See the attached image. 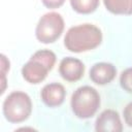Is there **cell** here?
Returning <instances> with one entry per match:
<instances>
[{"mask_svg":"<svg viewBox=\"0 0 132 132\" xmlns=\"http://www.w3.org/2000/svg\"><path fill=\"white\" fill-rule=\"evenodd\" d=\"M102 42L101 30L93 24H81L71 27L64 37L65 47L72 53L92 51Z\"/></svg>","mask_w":132,"mask_h":132,"instance_id":"cell-1","label":"cell"},{"mask_svg":"<svg viewBox=\"0 0 132 132\" xmlns=\"http://www.w3.org/2000/svg\"><path fill=\"white\" fill-rule=\"evenodd\" d=\"M56 63V55L50 50L35 52L30 60L22 67V75L29 84L37 85L45 79Z\"/></svg>","mask_w":132,"mask_h":132,"instance_id":"cell-2","label":"cell"},{"mask_svg":"<svg viewBox=\"0 0 132 132\" xmlns=\"http://www.w3.org/2000/svg\"><path fill=\"white\" fill-rule=\"evenodd\" d=\"M70 104L74 116L78 119H89L100 106V95L93 87L82 86L73 92Z\"/></svg>","mask_w":132,"mask_h":132,"instance_id":"cell-3","label":"cell"},{"mask_svg":"<svg viewBox=\"0 0 132 132\" xmlns=\"http://www.w3.org/2000/svg\"><path fill=\"white\" fill-rule=\"evenodd\" d=\"M4 118L14 124L26 121L32 112V101L25 92L14 91L4 100L2 105Z\"/></svg>","mask_w":132,"mask_h":132,"instance_id":"cell-4","label":"cell"},{"mask_svg":"<svg viewBox=\"0 0 132 132\" xmlns=\"http://www.w3.org/2000/svg\"><path fill=\"white\" fill-rule=\"evenodd\" d=\"M64 27V20L60 13L47 12L39 19L35 29V36L41 43H53L62 35Z\"/></svg>","mask_w":132,"mask_h":132,"instance_id":"cell-5","label":"cell"},{"mask_svg":"<svg viewBox=\"0 0 132 132\" xmlns=\"http://www.w3.org/2000/svg\"><path fill=\"white\" fill-rule=\"evenodd\" d=\"M59 73L66 81L74 82L79 80L84 76L85 65L80 60L76 58L66 57L60 62Z\"/></svg>","mask_w":132,"mask_h":132,"instance_id":"cell-6","label":"cell"},{"mask_svg":"<svg viewBox=\"0 0 132 132\" xmlns=\"http://www.w3.org/2000/svg\"><path fill=\"white\" fill-rule=\"evenodd\" d=\"M95 130L97 132H121L123 125L118 111L113 109L103 110L96 120Z\"/></svg>","mask_w":132,"mask_h":132,"instance_id":"cell-7","label":"cell"},{"mask_svg":"<svg viewBox=\"0 0 132 132\" xmlns=\"http://www.w3.org/2000/svg\"><path fill=\"white\" fill-rule=\"evenodd\" d=\"M117 74V68L113 64L99 62L94 64L90 69V78L93 82L103 86L111 82Z\"/></svg>","mask_w":132,"mask_h":132,"instance_id":"cell-8","label":"cell"},{"mask_svg":"<svg viewBox=\"0 0 132 132\" xmlns=\"http://www.w3.org/2000/svg\"><path fill=\"white\" fill-rule=\"evenodd\" d=\"M65 96H66L65 88L59 82L47 84L42 88L40 92V97L42 102L48 107L60 106L64 102Z\"/></svg>","mask_w":132,"mask_h":132,"instance_id":"cell-9","label":"cell"},{"mask_svg":"<svg viewBox=\"0 0 132 132\" xmlns=\"http://www.w3.org/2000/svg\"><path fill=\"white\" fill-rule=\"evenodd\" d=\"M103 3L113 14H132V0H103Z\"/></svg>","mask_w":132,"mask_h":132,"instance_id":"cell-10","label":"cell"},{"mask_svg":"<svg viewBox=\"0 0 132 132\" xmlns=\"http://www.w3.org/2000/svg\"><path fill=\"white\" fill-rule=\"evenodd\" d=\"M99 2L100 0H70V5L77 13L89 14L97 9Z\"/></svg>","mask_w":132,"mask_h":132,"instance_id":"cell-11","label":"cell"},{"mask_svg":"<svg viewBox=\"0 0 132 132\" xmlns=\"http://www.w3.org/2000/svg\"><path fill=\"white\" fill-rule=\"evenodd\" d=\"M121 87L128 93H132V67L125 69L120 76Z\"/></svg>","mask_w":132,"mask_h":132,"instance_id":"cell-12","label":"cell"},{"mask_svg":"<svg viewBox=\"0 0 132 132\" xmlns=\"http://www.w3.org/2000/svg\"><path fill=\"white\" fill-rule=\"evenodd\" d=\"M7 70H9V61L6 59L4 55H1V73H2V84H3L1 93H4L5 90V73Z\"/></svg>","mask_w":132,"mask_h":132,"instance_id":"cell-13","label":"cell"},{"mask_svg":"<svg viewBox=\"0 0 132 132\" xmlns=\"http://www.w3.org/2000/svg\"><path fill=\"white\" fill-rule=\"evenodd\" d=\"M123 116H124L125 123L129 127H132V102L128 103L125 106V108L123 110Z\"/></svg>","mask_w":132,"mask_h":132,"instance_id":"cell-14","label":"cell"},{"mask_svg":"<svg viewBox=\"0 0 132 132\" xmlns=\"http://www.w3.org/2000/svg\"><path fill=\"white\" fill-rule=\"evenodd\" d=\"M65 1L66 0H41L42 4L50 9H55V8L61 7L65 3Z\"/></svg>","mask_w":132,"mask_h":132,"instance_id":"cell-15","label":"cell"}]
</instances>
